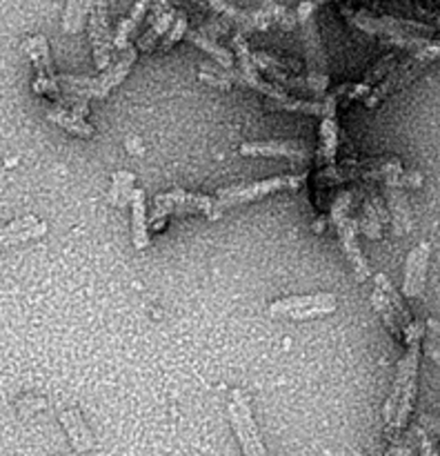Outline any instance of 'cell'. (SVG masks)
<instances>
[{
  "label": "cell",
  "mask_w": 440,
  "mask_h": 456,
  "mask_svg": "<svg viewBox=\"0 0 440 456\" xmlns=\"http://www.w3.org/2000/svg\"><path fill=\"white\" fill-rule=\"evenodd\" d=\"M422 354V338H413L407 343V352L396 365L394 390L387 399L382 417H385L387 430L400 432L409 423V417L413 412V401H416V386H418V363Z\"/></svg>",
  "instance_id": "cell-1"
},
{
  "label": "cell",
  "mask_w": 440,
  "mask_h": 456,
  "mask_svg": "<svg viewBox=\"0 0 440 456\" xmlns=\"http://www.w3.org/2000/svg\"><path fill=\"white\" fill-rule=\"evenodd\" d=\"M296 13L307 56V89L316 98H324L329 89V67L327 53H324L323 47V38H320L318 25H316V3L305 0V3L298 4Z\"/></svg>",
  "instance_id": "cell-2"
},
{
  "label": "cell",
  "mask_w": 440,
  "mask_h": 456,
  "mask_svg": "<svg viewBox=\"0 0 440 456\" xmlns=\"http://www.w3.org/2000/svg\"><path fill=\"white\" fill-rule=\"evenodd\" d=\"M305 181H307V174H283V176L265 178V181L225 187V190L218 191L216 199H213V209L212 214H209V218L216 221L218 216H222L227 209L236 208V205L253 203V200H260L265 199V196L276 194V191L298 190Z\"/></svg>",
  "instance_id": "cell-3"
},
{
  "label": "cell",
  "mask_w": 440,
  "mask_h": 456,
  "mask_svg": "<svg viewBox=\"0 0 440 456\" xmlns=\"http://www.w3.org/2000/svg\"><path fill=\"white\" fill-rule=\"evenodd\" d=\"M354 196H356L354 190L340 191V194L336 196V200L332 203V214H329V218H332L333 227H336L338 239H340L342 252H345L347 261L351 263L356 276H358V281L363 283V281H367L369 276H372V267H369L367 258H364L363 249H360L358 223H356V218L351 216V203H354Z\"/></svg>",
  "instance_id": "cell-4"
},
{
  "label": "cell",
  "mask_w": 440,
  "mask_h": 456,
  "mask_svg": "<svg viewBox=\"0 0 440 456\" xmlns=\"http://www.w3.org/2000/svg\"><path fill=\"white\" fill-rule=\"evenodd\" d=\"M403 169L396 156H380V159L367 160H345V163H333L329 167H320L316 172L314 183L318 187L340 185L351 181H382L389 174Z\"/></svg>",
  "instance_id": "cell-5"
},
{
  "label": "cell",
  "mask_w": 440,
  "mask_h": 456,
  "mask_svg": "<svg viewBox=\"0 0 440 456\" xmlns=\"http://www.w3.org/2000/svg\"><path fill=\"white\" fill-rule=\"evenodd\" d=\"M229 421L244 456H269L265 444H262V436L256 426V419H253L252 401H249V396L244 395L243 390H231Z\"/></svg>",
  "instance_id": "cell-6"
},
{
  "label": "cell",
  "mask_w": 440,
  "mask_h": 456,
  "mask_svg": "<svg viewBox=\"0 0 440 456\" xmlns=\"http://www.w3.org/2000/svg\"><path fill=\"white\" fill-rule=\"evenodd\" d=\"M213 209L212 196L203 194H189V191L172 190L158 194L154 200V212L149 216V227L154 230H163V223L167 221L169 214L176 216H187V214H204L209 218Z\"/></svg>",
  "instance_id": "cell-7"
},
{
  "label": "cell",
  "mask_w": 440,
  "mask_h": 456,
  "mask_svg": "<svg viewBox=\"0 0 440 456\" xmlns=\"http://www.w3.org/2000/svg\"><path fill=\"white\" fill-rule=\"evenodd\" d=\"M338 307L336 294L318 292L307 294V297H287L278 298L269 305V314L276 319H292V321H307L318 319V316L333 314Z\"/></svg>",
  "instance_id": "cell-8"
},
{
  "label": "cell",
  "mask_w": 440,
  "mask_h": 456,
  "mask_svg": "<svg viewBox=\"0 0 440 456\" xmlns=\"http://www.w3.org/2000/svg\"><path fill=\"white\" fill-rule=\"evenodd\" d=\"M22 52L29 58L31 65L36 69V80L34 89L36 94H43V96L52 98L53 102L62 96V89L58 85V76L53 71L52 62V52H49V43L43 34H34L29 38L22 40Z\"/></svg>",
  "instance_id": "cell-9"
},
{
  "label": "cell",
  "mask_w": 440,
  "mask_h": 456,
  "mask_svg": "<svg viewBox=\"0 0 440 456\" xmlns=\"http://www.w3.org/2000/svg\"><path fill=\"white\" fill-rule=\"evenodd\" d=\"M347 20L360 31H367L372 36H385V38H396V36H429L431 27L422 25L416 20H403L394 16H372L369 12H354V9L342 7Z\"/></svg>",
  "instance_id": "cell-10"
},
{
  "label": "cell",
  "mask_w": 440,
  "mask_h": 456,
  "mask_svg": "<svg viewBox=\"0 0 440 456\" xmlns=\"http://www.w3.org/2000/svg\"><path fill=\"white\" fill-rule=\"evenodd\" d=\"M89 38H92L93 65L96 69L105 71L111 65V52H114V36L109 29V9L107 0H93L89 12Z\"/></svg>",
  "instance_id": "cell-11"
},
{
  "label": "cell",
  "mask_w": 440,
  "mask_h": 456,
  "mask_svg": "<svg viewBox=\"0 0 440 456\" xmlns=\"http://www.w3.org/2000/svg\"><path fill=\"white\" fill-rule=\"evenodd\" d=\"M209 9L218 13V16L227 18L229 22H234L243 34H252V31H265L267 27L274 25V4L271 0H267L260 9L256 12H244V9L236 7L229 0H203Z\"/></svg>",
  "instance_id": "cell-12"
},
{
  "label": "cell",
  "mask_w": 440,
  "mask_h": 456,
  "mask_svg": "<svg viewBox=\"0 0 440 456\" xmlns=\"http://www.w3.org/2000/svg\"><path fill=\"white\" fill-rule=\"evenodd\" d=\"M243 156H258V159H293L302 160L316 156V150L309 142L302 141H253L240 145Z\"/></svg>",
  "instance_id": "cell-13"
},
{
  "label": "cell",
  "mask_w": 440,
  "mask_h": 456,
  "mask_svg": "<svg viewBox=\"0 0 440 456\" xmlns=\"http://www.w3.org/2000/svg\"><path fill=\"white\" fill-rule=\"evenodd\" d=\"M431 258V245L427 240L418 243L412 252L407 254V263H404V283H403V297L404 298H420L425 294V281H427V267H429Z\"/></svg>",
  "instance_id": "cell-14"
},
{
  "label": "cell",
  "mask_w": 440,
  "mask_h": 456,
  "mask_svg": "<svg viewBox=\"0 0 440 456\" xmlns=\"http://www.w3.org/2000/svg\"><path fill=\"white\" fill-rule=\"evenodd\" d=\"M138 58V47H133L132 43L127 47L118 49V58L102 71L98 78H93V98H107L109 96L111 89L118 87L124 78L132 71L133 62Z\"/></svg>",
  "instance_id": "cell-15"
},
{
  "label": "cell",
  "mask_w": 440,
  "mask_h": 456,
  "mask_svg": "<svg viewBox=\"0 0 440 456\" xmlns=\"http://www.w3.org/2000/svg\"><path fill=\"white\" fill-rule=\"evenodd\" d=\"M47 234V223L36 216H22L16 221L0 225V249L13 248V245L27 243V240L40 239Z\"/></svg>",
  "instance_id": "cell-16"
},
{
  "label": "cell",
  "mask_w": 440,
  "mask_h": 456,
  "mask_svg": "<svg viewBox=\"0 0 440 456\" xmlns=\"http://www.w3.org/2000/svg\"><path fill=\"white\" fill-rule=\"evenodd\" d=\"M385 203H387V209H389V216H391V223H394L396 234H407V232H412L413 214L403 187L385 185Z\"/></svg>",
  "instance_id": "cell-17"
},
{
  "label": "cell",
  "mask_w": 440,
  "mask_h": 456,
  "mask_svg": "<svg viewBox=\"0 0 440 456\" xmlns=\"http://www.w3.org/2000/svg\"><path fill=\"white\" fill-rule=\"evenodd\" d=\"M60 423L62 428H65L67 436H69L71 441V448H74L76 452L83 454L96 448V439H93L92 430L87 428V423H84L78 408H69L65 410V412H60Z\"/></svg>",
  "instance_id": "cell-18"
},
{
  "label": "cell",
  "mask_w": 440,
  "mask_h": 456,
  "mask_svg": "<svg viewBox=\"0 0 440 456\" xmlns=\"http://www.w3.org/2000/svg\"><path fill=\"white\" fill-rule=\"evenodd\" d=\"M338 142H340V129H338L336 114L323 116V120H320V142L318 150H316V165H318V169L336 163Z\"/></svg>",
  "instance_id": "cell-19"
},
{
  "label": "cell",
  "mask_w": 440,
  "mask_h": 456,
  "mask_svg": "<svg viewBox=\"0 0 440 456\" xmlns=\"http://www.w3.org/2000/svg\"><path fill=\"white\" fill-rule=\"evenodd\" d=\"M132 240L136 249H145L149 245V223H147L145 191L133 190L132 194Z\"/></svg>",
  "instance_id": "cell-20"
},
{
  "label": "cell",
  "mask_w": 440,
  "mask_h": 456,
  "mask_svg": "<svg viewBox=\"0 0 440 456\" xmlns=\"http://www.w3.org/2000/svg\"><path fill=\"white\" fill-rule=\"evenodd\" d=\"M185 36H187V40H189V43H194L196 47L203 49L204 53H209V56H212L213 61H216L220 67H227V69H231V67L238 65V61H236L234 53H231L229 49L222 47V45H218V40H213L212 36H207L204 31L187 29Z\"/></svg>",
  "instance_id": "cell-21"
},
{
  "label": "cell",
  "mask_w": 440,
  "mask_h": 456,
  "mask_svg": "<svg viewBox=\"0 0 440 456\" xmlns=\"http://www.w3.org/2000/svg\"><path fill=\"white\" fill-rule=\"evenodd\" d=\"M47 118L52 120L53 125H58V127H62L65 132L74 134V136L78 138H92L93 134H96V129H93L83 116L74 114V111L65 110V107H52V110H47Z\"/></svg>",
  "instance_id": "cell-22"
},
{
  "label": "cell",
  "mask_w": 440,
  "mask_h": 456,
  "mask_svg": "<svg viewBox=\"0 0 440 456\" xmlns=\"http://www.w3.org/2000/svg\"><path fill=\"white\" fill-rule=\"evenodd\" d=\"M373 288L380 289V292L385 294L387 298H389L391 305H394L396 316H398V323H400V328H403V341H404V330H407L409 325L413 323V319H412V312H409L407 303H404L403 294H400L398 289L394 288V283L389 281V276L382 274V272H380V274L373 276Z\"/></svg>",
  "instance_id": "cell-23"
},
{
  "label": "cell",
  "mask_w": 440,
  "mask_h": 456,
  "mask_svg": "<svg viewBox=\"0 0 440 456\" xmlns=\"http://www.w3.org/2000/svg\"><path fill=\"white\" fill-rule=\"evenodd\" d=\"M151 3L154 0H136L132 7V12H129L127 18H123L118 25V29H116V36H114V47L116 49H123L129 45V36L133 34V31L138 29V25H140L142 20H145V16L149 13L151 9Z\"/></svg>",
  "instance_id": "cell-24"
},
{
  "label": "cell",
  "mask_w": 440,
  "mask_h": 456,
  "mask_svg": "<svg viewBox=\"0 0 440 456\" xmlns=\"http://www.w3.org/2000/svg\"><path fill=\"white\" fill-rule=\"evenodd\" d=\"M372 305H373V310L378 312V316H380L382 325H385V328L391 332V337H394L396 341H403V328H400L394 305H391L389 298H387L378 288H373V292H372Z\"/></svg>",
  "instance_id": "cell-25"
},
{
  "label": "cell",
  "mask_w": 440,
  "mask_h": 456,
  "mask_svg": "<svg viewBox=\"0 0 440 456\" xmlns=\"http://www.w3.org/2000/svg\"><path fill=\"white\" fill-rule=\"evenodd\" d=\"M93 0H67L65 13H62V29L65 34H78L84 27V18L92 12Z\"/></svg>",
  "instance_id": "cell-26"
},
{
  "label": "cell",
  "mask_w": 440,
  "mask_h": 456,
  "mask_svg": "<svg viewBox=\"0 0 440 456\" xmlns=\"http://www.w3.org/2000/svg\"><path fill=\"white\" fill-rule=\"evenodd\" d=\"M132 194H133V174L129 172H118L111 183L109 200L116 208H127L132 205Z\"/></svg>",
  "instance_id": "cell-27"
},
{
  "label": "cell",
  "mask_w": 440,
  "mask_h": 456,
  "mask_svg": "<svg viewBox=\"0 0 440 456\" xmlns=\"http://www.w3.org/2000/svg\"><path fill=\"white\" fill-rule=\"evenodd\" d=\"M253 62L256 67H274V69H283V71H292V74H300L302 71V62L293 61V58H284V56H276V53H267V52H253Z\"/></svg>",
  "instance_id": "cell-28"
},
{
  "label": "cell",
  "mask_w": 440,
  "mask_h": 456,
  "mask_svg": "<svg viewBox=\"0 0 440 456\" xmlns=\"http://www.w3.org/2000/svg\"><path fill=\"white\" fill-rule=\"evenodd\" d=\"M394 69H396V53H387V56H382L380 61L373 62L372 69L364 74L363 85L369 89V92H372V89L376 87L382 78H387V76H389Z\"/></svg>",
  "instance_id": "cell-29"
},
{
  "label": "cell",
  "mask_w": 440,
  "mask_h": 456,
  "mask_svg": "<svg viewBox=\"0 0 440 456\" xmlns=\"http://www.w3.org/2000/svg\"><path fill=\"white\" fill-rule=\"evenodd\" d=\"M422 352L429 356L434 363L440 365V321H425V337H422Z\"/></svg>",
  "instance_id": "cell-30"
},
{
  "label": "cell",
  "mask_w": 440,
  "mask_h": 456,
  "mask_svg": "<svg viewBox=\"0 0 440 456\" xmlns=\"http://www.w3.org/2000/svg\"><path fill=\"white\" fill-rule=\"evenodd\" d=\"M382 183L385 185H394V187H420L422 185V174L420 172H403V169H398V172L389 174V176L382 178Z\"/></svg>",
  "instance_id": "cell-31"
},
{
  "label": "cell",
  "mask_w": 440,
  "mask_h": 456,
  "mask_svg": "<svg viewBox=\"0 0 440 456\" xmlns=\"http://www.w3.org/2000/svg\"><path fill=\"white\" fill-rule=\"evenodd\" d=\"M185 34H187V16H185V12H178L176 20H173V25L169 27L167 34H164L163 49H172L173 45H176Z\"/></svg>",
  "instance_id": "cell-32"
},
{
  "label": "cell",
  "mask_w": 440,
  "mask_h": 456,
  "mask_svg": "<svg viewBox=\"0 0 440 456\" xmlns=\"http://www.w3.org/2000/svg\"><path fill=\"white\" fill-rule=\"evenodd\" d=\"M356 223H358V230L363 232L367 239L378 240L382 236V225H380V221H378V218L369 216V214H364V212H360V216L356 218Z\"/></svg>",
  "instance_id": "cell-33"
},
{
  "label": "cell",
  "mask_w": 440,
  "mask_h": 456,
  "mask_svg": "<svg viewBox=\"0 0 440 456\" xmlns=\"http://www.w3.org/2000/svg\"><path fill=\"white\" fill-rule=\"evenodd\" d=\"M412 452H413V450H412V444H394V445H391L389 450H387V454H385V456H409ZM351 456H364V454L354 452Z\"/></svg>",
  "instance_id": "cell-34"
},
{
  "label": "cell",
  "mask_w": 440,
  "mask_h": 456,
  "mask_svg": "<svg viewBox=\"0 0 440 456\" xmlns=\"http://www.w3.org/2000/svg\"><path fill=\"white\" fill-rule=\"evenodd\" d=\"M420 428L427 432H440V419L438 417H429V414H425V417H420Z\"/></svg>",
  "instance_id": "cell-35"
},
{
  "label": "cell",
  "mask_w": 440,
  "mask_h": 456,
  "mask_svg": "<svg viewBox=\"0 0 440 456\" xmlns=\"http://www.w3.org/2000/svg\"><path fill=\"white\" fill-rule=\"evenodd\" d=\"M438 456H440V454H438Z\"/></svg>",
  "instance_id": "cell-36"
}]
</instances>
